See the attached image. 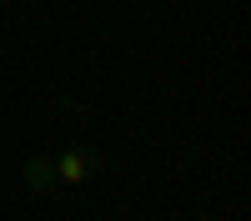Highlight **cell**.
Segmentation results:
<instances>
[{
	"label": "cell",
	"instance_id": "6da1fadb",
	"mask_svg": "<svg viewBox=\"0 0 251 221\" xmlns=\"http://www.w3.org/2000/svg\"><path fill=\"white\" fill-rule=\"evenodd\" d=\"M50 166H55V186H86V181H96L100 176V151H91V146H71V151H60V156H50Z\"/></svg>",
	"mask_w": 251,
	"mask_h": 221
},
{
	"label": "cell",
	"instance_id": "7a4b0ae2",
	"mask_svg": "<svg viewBox=\"0 0 251 221\" xmlns=\"http://www.w3.org/2000/svg\"><path fill=\"white\" fill-rule=\"evenodd\" d=\"M20 176H25L30 191H50V186H55V166H50V156H30Z\"/></svg>",
	"mask_w": 251,
	"mask_h": 221
}]
</instances>
